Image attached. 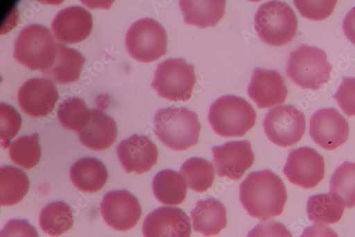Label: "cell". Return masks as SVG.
I'll return each mask as SVG.
<instances>
[{"mask_svg":"<svg viewBox=\"0 0 355 237\" xmlns=\"http://www.w3.org/2000/svg\"><path fill=\"white\" fill-rule=\"evenodd\" d=\"M300 237H338V236L331 228L317 225L306 227Z\"/></svg>","mask_w":355,"mask_h":237,"instance_id":"8d00e7d4","label":"cell"},{"mask_svg":"<svg viewBox=\"0 0 355 237\" xmlns=\"http://www.w3.org/2000/svg\"><path fill=\"white\" fill-rule=\"evenodd\" d=\"M343 28L347 38L355 45V8H352L345 16Z\"/></svg>","mask_w":355,"mask_h":237,"instance_id":"74e56055","label":"cell"},{"mask_svg":"<svg viewBox=\"0 0 355 237\" xmlns=\"http://www.w3.org/2000/svg\"><path fill=\"white\" fill-rule=\"evenodd\" d=\"M247 237H292V234L281 222L263 221L252 229Z\"/></svg>","mask_w":355,"mask_h":237,"instance_id":"e575fe53","label":"cell"},{"mask_svg":"<svg viewBox=\"0 0 355 237\" xmlns=\"http://www.w3.org/2000/svg\"><path fill=\"white\" fill-rule=\"evenodd\" d=\"M212 152L217 175L234 181L241 179L254 161L251 143L247 140L214 146Z\"/></svg>","mask_w":355,"mask_h":237,"instance_id":"4fadbf2b","label":"cell"},{"mask_svg":"<svg viewBox=\"0 0 355 237\" xmlns=\"http://www.w3.org/2000/svg\"><path fill=\"white\" fill-rule=\"evenodd\" d=\"M249 97L259 109L283 104L288 95L283 76L275 70L256 69L248 88Z\"/></svg>","mask_w":355,"mask_h":237,"instance_id":"ac0fdd59","label":"cell"},{"mask_svg":"<svg viewBox=\"0 0 355 237\" xmlns=\"http://www.w3.org/2000/svg\"><path fill=\"white\" fill-rule=\"evenodd\" d=\"M188 184L184 176L171 169L159 171L154 177L153 193L162 204L177 205L186 199Z\"/></svg>","mask_w":355,"mask_h":237,"instance_id":"cb8c5ba5","label":"cell"},{"mask_svg":"<svg viewBox=\"0 0 355 237\" xmlns=\"http://www.w3.org/2000/svg\"><path fill=\"white\" fill-rule=\"evenodd\" d=\"M257 114L244 98L225 96L211 106L209 121L216 134L223 137H242L255 125Z\"/></svg>","mask_w":355,"mask_h":237,"instance_id":"3957f363","label":"cell"},{"mask_svg":"<svg viewBox=\"0 0 355 237\" xmlns=\"http://www.w3.org/2000/svg\"><path fill=\"white\" fill-rule=\"evenodd\" d=\"M333 98L347 116H355V78L343 77Z\"/></svg>","mask_w":355,"mask_h":237,"instance_id":"836d02e7","label":"cell"},{"mask_svg":"<svg viewBox=\"0 0 355 237\" xmlns=\"http://www.w3.org/2000/svg\"><path fill=\"white\" fill-rule=\"evenodd\" d=\"M29 189V180L21 169L5 166L0 168V204L12 206L20 202Z\"/></svg>","mask_w":355,"mask_h":237,"instance_id":"d4e9b609","label":"cell"},{"mask_svg":"<svg viewBox=\"0 0 355 237\" xmlns=\"http://www.w3.org/2000/svg\"><path fill=\"white\" fill-rule=\"evenodd\" d=\"M188 187L193 191L203 193L209 189L214 182L215 169L213 164L202 158L193 157L181 167Z\"/></svg>","mask_w":355,"mask_h":237,"instance_id":"83f0119b","label":"cell"},{"mask_svg":"<svg viewBox=\"0 0 355 237\" xmlns=\"http://www.w3.org/2000/svg\"><path fill=\"white\" fill-rule=\"evenodd\" d=\"M345 207L332 194H318L310 197L306 211L309 220L317 225H331L340 220Z\"/></svg>","mask_w":355,"mask_h":237,"instance_id":"4316f807","label":"cell"},{"mask_svg":"<svg viewBox=\"0 0 355 237\" xmlns=\"http://www.w3.org/2000/svg\"><path fill=\"white\" fill-rule=\"evenodd\" d=\"M0 237H40L36 228L25 220H10L0 232Z\"/></svg>","mask_w":355,"mask_h":237,"instance_id":"d590c367","label":"cell"},{"mask_svg":"<svg viewBox=\"0 0 355 237\" xmlns=\"http://www.w3.org/2000/svg\"><path fill=\"white\" fill-rule=\"evenodd\" d=\"M332 69L327 53L304 44L290 53L286 75L301 87L318 91L329 81Z\"/></svg>","mask_w":355,"mask_h":237,"instance_id":"8992f818","label":"cell"},{"mask_svg":"<svg viewBox=\"0 0 355 237\" xmlns=\"http://www.w3.org/2000/svg\"><path fill=\"white\" fill-rule=\"evenodd\" d=\"M91 110L79 98L64 100L59 105L57 114L59 122L67 130L80 132L86 125Z\"/></svg>","mask_w":355,"mask_h":237,"instance_id":"4dcf8cb0","label":"cell"},{"mask_svg":"<svg viewBox=\"0 0 355 237\" xmlns=\"http://www.w3.org/2000/svg\"><path fill=\"white\" fill-rule=\"evenodd\" d=\"M142 231L144 237H190L191 221L181 209L162 207L146 216Z\"/></svg>","mask_w":355,"mask_h":237,"instance_id":"2e32d148","label":"cell"},{"mask_svg":"<svg viewBox=\"0 0 355 237\" xmlns=\"http://www.w3.org/2000/svg\"><path fill=\"white\" fill-rule=\"evenodd\" d=\"M21 127V117L19 113L11 105L6 103L0 105V138L2 146L6 149L10 140L13 139Z\"/></svg>","mask_w":355,"mask_h":237,"instance_id":"1f68e13d","label":"cell"},{"mask_svg":"<svg viewBox=\"0 0 355 237\" xmlns=\"http://www.w3.org/2000/svg\"><path fill=\"white\" fill-rule=\"evenodd\" d=\"M196 81L193 64L183 58H170L158 65L151 86L161 98L187 102L191 98Z\"/></svg>","mask_w":355,"mask_h":237,"instance_id":"52a82bcc","label":"cell"},{"mask_svg":"<svg viewBox=\"0 0 355 237\" xmlns=\"http://www.w3.org/2000/svg\"><path fill=\"white\" fill-rule=\"evenodd\" d=\"M18 104L26 114L42 117L50 114L58 100L54 83L46 78H35L28 80L19 89Z\"/></svg>","mask_w":355,"mask_h":237,"instance_id":"9a60e30c","label":"cell"},{"mask_svg":"<svg viewBox=\"0 0 355 237\" xmlns=\"http://www.w3.org/2000/svg\"><path fill=\"white\" fill-rule=\"evenodd\" d=\"M298 19L286 3L271 1L263 4L254 17V28L266 44L281 46L291 42L297 33Z\"/></svg>","mask_w":355,"mask_h":237,"instance_id":"277c9868","label":"cell"},{"mask_svg":"<svg viewBox=\"0 0 355 237\" xmlns=\"http://www.w3.org/2000/svg\"><path fill=\"white\" fill-rule=\"evenodd\" d=\"M349 133L346 119L335 108L319 109L311 118L310 136L324 150L332 151L343 145Z\"/></svg>","mask_w":355,"mask_h":237,"instance_id":"7c38bea8","label":"cell"},{"mask_svg":"<svg viewBox=\"0 0 355 237\" xmlns=\"http://www.w3.org/2000/svg\"><path fill=\"white\" fill-rule=\"evenodd\" d=\"M226 1H188L181 0L180 6L184 15V22L201 28L215 27L223 17Z\"/></svg>","mask_w":355,"mask_h":237,"instance_id":"603a6c76","label":"cell"},{"mask_svg":"<svg viewBox=\"0 0 355 237\" xmlns=\"http://www.w3.org/2000/svg\"><path fill=\"white\" fill-rule=\"evenodd\" d=\"M240 200L251 217L268 221L282 213L287 193L280 177L264 170L249 173L240 186Z\"/></svg>","mask_w":355,"mask_h":237,"instance_id":"6da1fadb","label":"cell"},{"mask_svg":"<svg viewBox=\"0 0 355 237\" xmlns=\"http://www.w3.org/2000/svg\"><path fill=\"white\" fill-rule=\"evenodd\" d=\"M283 171L291 184L313 188L324 179V159L313 148L301 147L290 152Z\"/></svg>","mask_w":355,"mask_h":237,"instance_id":"30bf717a","label":"cell"},{"mask_svg":"<svg viewBox=\"0 0 355 237\" xmlns=\"http://www.w3.org/2000/svg\"><path fill=\"white\" fill-rule=\"evenodd\" d=\"M70 177L73 184L80 191L94 193L100 191L107 183L108 171L105 165L94 157H85L71 168Z\"/></svg>","mask_w":355,"mask_h":237,"instance_id":"7402d4cb","label":"cell"},{"mask_svg":"<svg viewBox=\"0 0 355 237\" xmlns=\"http://www.w3.org/2000/svg\"><path fill=\"white\" fill-rule=\"evenodd\" d=\"M116 150L123 168L128 173L142 174L150 171L158 161L157 145L148 136L135 134L121 141Z\"/></svg>","mask_w":355,"mask_h":237,"instance_id":"5bb4252c","label":"cell"},{"mask_svg":"<svg viewBox=\"0 0 355 237\" xmlns=\"http://www.w3.org/2000/svg\"><path fill=\"white\" fill-rule=\"evenodd\" d=\"M42 155L39 134L21 136L9 145V156L16 165L32 169L37 165Z\"/></svg>","mask_w":355,"mask_h":237,"instance_id":"f546056e","label":"cell"},{"mask_svg":"<svg viewBox=\"0 0 355 237\" xmlns=\"http://www.w3.org/2000/svg\"><path fill=\"white\" fill-rule=\"evenodd\" d=\"M125 42L129 54L139 62L151 63L166 54L165 28L151 18L135 21L127 33Z\"/></svg>","mask_w":355,"mask_h":237,"instance_id":"ba28073f","label":"cell"},{"mask_svg":"<svg viewBox=\"0 0 355 237\" xmlns=\"http://www.w3.org/2000/svg\"><path fill=\"white\" fill-rule=\"evenodd\" d=\"M85 63V57L78 50L57 44L52 65L41 73L44 77L56 83L68 84L79 79Z\"/></svg>","mask_w":355,"mask_h":237,"instance_id":"ffe728a7","label":"cell"},{"mask_svg":"<svg viewBox=\"0 0 355 237\" xmlns=\"http://www.w3.org/2000/svg\"><path fill=\"white\" fill-rule=\"evenodd\" d=\"M73 225L71 207L65 202L48 204L40 215V226L50 236H59L68 231Z\"/></svg>","mask_w":355,"mask_h":237,"instance_id":"484cf974","label":"cell"},{"mask_svg":"<svg viewBox=\"0 0 355 237\" xmlns=\"http://www.w3.org/2000/svg\"><path fill=\"white\" fill-rule=\"evenodd\" d=\"M263 127L266 136L275 144L288 147L297 143L306 131V118L297 107L281 105L266 114Z\"/></svg>","mask_w":355,"mask_h":237,"instance_id":"9c48e42d","label":"cell"},{"mask_svg":"<svg viewBox=\"0 0 355 237\" xmlns=\"http://www.w3.org/2000/svg\"><path fill=\"white\" fill-rule=\"evenodd\" d=\"M155 132L170 150L185 151L199 141L201 125L196 112L185 107H169L157 111Z\"/></svg>","mask_w":355,"mask_h":237,"instance_id":"7a4b0ae2","label":"cell"},{"mask_svg":"<svg viewBox=\"0 0 355 237\" xmlns=\"http://www.w3.org/2000/svg\"><path fill=\"white\" fill-rule=\"evenodd\" d=\"M51 28L58 42L66 44H78L90 36L93 17L82 7H70L56 15L51 23Z\"/></svg>","mask_w":355,"mask_h":237,"instance_id":"e0dca14e","label":"cell"},{"mask_svg":"<svg viewBox=\"0 0 355 237\" xmlns=\"http://www.w3.org/2000/svg\"><path fill=\"white\" fill-rule=\"evenodd\" d=\"M118 134L114 118L100 109L91 110L85 127L78 132L80 142L89 149L103 151L115 141Z\"/></svg>","mask_w":355,"mask_h":237,"instance_id":"d6986e66","label":"cell"},{"mask_svg":"<svg viewBox=\"0 0 355 237\" xmlns=\"http://www.w3.org/2000/svg\"><path fill=\"white\" fill-rule=\"evenodd\" d=\"M101 215L108 226L126 231L136 226L141 216L138 199L126 190L107 193L101 203Z\"/></svg>","mask_w":355,"mask_h":237,"instance_id":"8fae6325","label":"cell"},{"mask_svg":"<svg viewBox=\"0 0 355 237\" xmlns=\"http://www.w3.org/2000/svg\"><path fill=\"white\" fill-rule=\"evenodd\" d=\"M330 193L345 207L355 206V163L345 161L336 170L330 182Z\"/></svg>","mask_w":355,"mask_h":237,"instance_id":"f1b7e54d","label":"cell"},{"mask_svg":"<svg viewBox=\"0 0 355 237\" xmlns=\"http://www.w3.org/2000/svg\"><path fill=\"white\" fill-rule=\"evenodd\" d=\"M57 44L45 26L29 25L22 29L15 43V60L32 71L49 69L56 53Z\"/></svg>","mask_w":355,"mask_h":237,"instance_id":"5b68a950","label":"cell"},{"mask_svg":"<svg viewBox=\"0 0 355 237\" xmlns=\"http://www.w3.org/2000/svg\"><path fill=\"white\" fill-rule=\"evenodd\" d=\"M191 215L195 231L205 236L217 235L227 226L226 207L214 198L198 200Z\"/></svg>","mask_w":355,"mask_h":237,"instance_id":"44dd1931","label":"cell"},{"mask_svg":"<svg viewBox=\"0 0 355 237\" xmlns=\"http://www.w3.org/2000/svg\"><path fill=\"white\" fill-rule=\"evenodd\" d=\"M293 3L304 17L321 21L331 15L337 1H294Z\"/></svg>","mask_w":355,"mask_h":237,"instance_id":"d6a6232c","label":"cell"}]
</instances>
